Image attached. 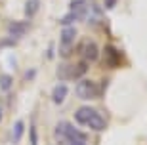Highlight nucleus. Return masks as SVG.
Listing matches in <instances>:
<instances>
[{
    "label": "nucleus",
    "mask_w": 147,
    "mask_h": 145,
    "mask_svg": "<svg viewBox=\"0 0 147 145\" xmlns=\"http://www.w3.org/2000/svg\"><path fill=\"white\" fill-rule=\"evenodd\" d=\"M57 140H67L69 145H86V136L78 132L71 122H59L55 128Z\"/></svg>",
    "instance_id": "obj_1"
},
{
    "label": "nucleus",
    "mask_w": 147,
    "mask_h": 145,
    "mask_svg": "<svg viewBox=\"0 0 147 145\" xmlns=\"http://www.w3.org/2000/svg\"><path fill=\"white\" fill-rule=\"evenodd\" d=\"M67 94H69L67 84H57V86L52 90V101H54L55 105H61V103L67 99Z\"/></svg>",
    "instance_id": "obj_8"
},
{
    "label": "nucleus",
    "mask_w": 147,
    "mask_h": 145,
    "mask_svg": "<svg viewBox=\"0 0 147 145\" xmlns=\"http://www.w3.org/2000/svg\"><path fill=\"white\" fill-rule=\"evenodd\" d=\"M38 8H40V0H27L25 2V16L31 19V17H34L36 16V11H38Z\"/></svg>",
    "instance_id": "obj_11"
},
{
    "label": "nucleus",
    "mask_w": 147,
    "mask_h": 145,
    "mask_svg": "<svg viewBox=\"0 0 147 145\" xmlns=\"http://www.w3.org/2000/svg\"><path fill=\"white\" fill-rule=\"evenodd\" d=\"M88 65L86 63H78V65H71V63H63L57 67V78L65 80V78H78V76L86 75Z\"/></svg>",
    "instance_id": "obj_2"
},
{
    "label": "nucleus",
    "mask_w": 147,
    "mask_h": 145,
    "mask_svg": "<svg viewBox=\"0 0 147 145\" xmlns=\"http://www.w3.org/2000/svg\"><path fill=\"white\" fill-rule=\"evenodd\" d=\"M98 84L92 80H88V78H82L78 84H76V96L82 97V99H94V97H98Z\"/></svg>",
    "instance_id": "obj_3"
},
{
    "label": "nucleus",
    "mask_w": 147,
    "mask_h": 145,
    "mask_svg": "<svg viewBox=\"0 0 147 145\" xmlns=\"http://www.w3.org/2000/svg\"><path fill=\"white\" fill-rule=\"evenodd\" d=\"M13 44H16V40H2L0 46H2V48H13Z\"/></svg>",
    "instance_id": "obj_15"
},
{
    "label": "nucleus",
    "mask_w": 147,
    "mask_h": 145,
    "mask_svg": "<svg viewBox=\"0 0 147 145\" xmlns=\"http://www.w3.org/2000/svg\"><path fill=\"white\" fill-rule=\"evenodd\" d=\"M23 130H25V122L23 120H16L13 122V143H19L23 136Z\"/></svg>",
    "instance_id": "obj_12"
},
{
    "label": "nucleus",
    "mask_w": 147,
    "mask_h": 145,
    "mask_svg": "<svg viewBox=\"0 0 147 145\" xmlns=\"http://www.w3.org/2000/svg\"><path fill=\"white\" fill-rule=\"evenodd\" d=\"M27 29H29V23H25V21H10L8 23V32H10L11 36H16V38H19V36H23L25 32H27Z\"/></svg>",
    "instance_id": "obj_9"
},
{
    "label": "nucleus",
    "mask_w": 147,
    "mask_h": 145,
    "mask_svg": "<svg viewBox=\"0 0 147 145\" xmlns=\"http://www.w3.org/2000/svg\"><path fill=\"white\" fill-rule=\"evenodd\" d=\"M29 134H31V138H29V140H31V145H38V136H36V126H31V132H29Z\"/></svg>",
    "instance_id": "obj_14"
},
{
    "label": "nucleus",
    "mask_w": 147,
    "mask_h": 145,
    "mask_svg": "<svg viewBox=\"0 0 147 145\" xmlns=\"http://www.w3.org/2000/svg\"><path fill=\"white\" fill-rule=\"evenodd\" d=\"M75 38H76V29L75 27H63V31H61V55L65 57V55H69V46H71L73 42H75Z\"/></svg>",
    "instance_id": "obj_4"
},
{
    "label": "nucleus",
    "mask_w": 147,
    "mask_h": 145,
    "mask_svg": "<svg viewBox=\"0 0 147 145\" xmlns=\"http://www.w3.org/2000/svg\"><path fill=\"white\" fill-rule=\"evenodd\" d=\"M86 126H88V128H92L94 132H103V130L107 128V122H105V118L96 111V115L90 118V122H88Z\"/></svg>",
    "instance_id": "obj_10"
},
{
    "label": "nucleus",
    "mask_w": 147,
    "mask_h": 145,
    "mask_svg": "<svg viewBox=\"0 0 147 145\" xmlns=\"http://www.w3.org/2000/svg\"><path fill=\"white\" fill-rule=\"evenodd\" d=\"M117 2H119V0H105V8H107V10H111V8H115V6H117Z\"/></svg>",
    "instance_id": "obj_16"
},
{
    "label": "nucleus",
    "mask_w": 147,
    "mask_h": 145,
    "mask_svg": "<svg viewBox=\"0 0 147 145\" xmlns=\"http://www.w3.org/2000/svg\"><path fill=\"white\" fill-rule=\"evenodd\" d=\"M80 54L82 57L86 59V61H98L99 57V48L96 42H86V46H82L80 48Z\"/></svg>",
    "instance_id": "obj_6"
},
{
    "label": "nucleus",
    "mask_w": 147,
    "mask_h": 145,
    "mask_svg": "<svg viewBox=\"0 0 147 145\" xmlns=\"http://www.w3.org/2000/svg\"><path fill=\"white\" fill-rule=\"evenodd\" d=\"M69 10H71V16L75 17V21H82L88 17V2L86 0H71Z\"/></svg>",
    "instance_id": "obj_5"
},
{
    "label": "nucleus",
    "mask_w": 147,
    "mask_h": 145,
    "mask_svg": "<svg viewBox=\"0 0 147 145\" xmlns=\"http://www.w3.org/2000/svg\"><path fill=\"white\" fill-rule=\"evenodd\" d=\"M94 115H96V109L94 107H80V109L75 111V120L78 124H82V126H86Z\"/></svg>",
    "instance_id": "obj_7"
},
{
    "label": "nucleus",
    "mask_w": 147,
    "mask_h": 145,
    "mask_svg": "<svg viewBox=\"0 0 147 145\" xmlns=\"http://www.w3.org/2000/svg\"><path fill=\"white\" fill-rule=\"evenodd\" d=\"M11 86H13V76L11 75H0V90L10 92Z\"/></svg>",
    "instance_id": "obj_13"
}]
</instances>
